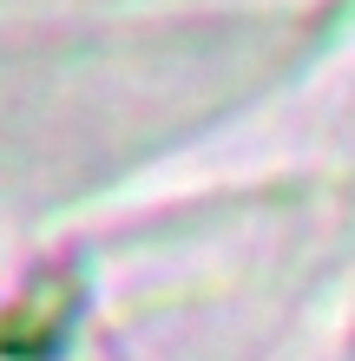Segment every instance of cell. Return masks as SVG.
<instances>
[{
  "label": "cell",
  "mask_w": 355,
  "mask_h": 361,
  "mask_svg": "<svg viewBox=\"0 0 355 361\" xmlns=\"http://www.w3.org/2000/svg\"><path fill=\"white\" fill-rule=\"evenodd\" d=\"M66 315H73V283L59 289V276H47V283L33 289V302L0 329V348H13V355H47V348H59V335H66Z\"/></svg>",
  "instance_id": "6da1fadb"
}]
</instances>
